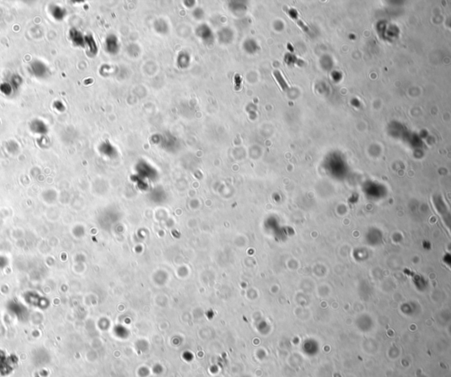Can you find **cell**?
<instances>
[{"instance_id": "6da1fadb", "label": "cell", "mask_w": 451, "mask_h": 377, "mask_svg": "<svg viewBox=\"0 0 451 377\" xmlns=\"http://www.w3.org/2000/svg\"><path fill=\"white\" fill-rule=\"evenodd\" d=\"M274 74L279 85H280V88L283 89L284 91H287L289 89V85H287V81L284 79L283 76L281 75V73L279 71H275Z\"/></svg>"}]
</instances>
